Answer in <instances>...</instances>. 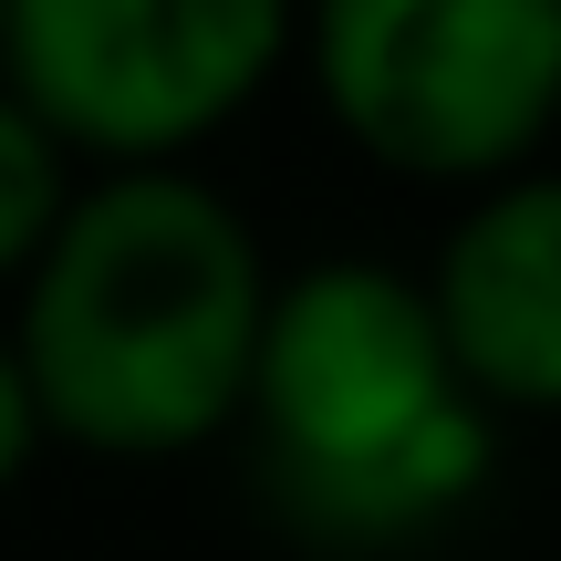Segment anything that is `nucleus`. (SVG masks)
<instances>
[{
	"label": "nucleus",
	"mask_w": 561,
	"mask_h": 561,
	"mask_svg": "<svg viewBox=\"0 0 561 561\" xmlns=\"http://www.w3.org/2000/svg\"><path fill=\"white\" fill-rule=\"evenodd\" d=\"M261 219L198 167H104L11 291V343L42 437L115 468H167L240 437L271 312Z\"/></svg>",
	"instance_id": "obj_1"
},
{
	"label": "nucleus",
	"mask_w": 561,
	"mask_h": 561,
	"mask_svg": "<svg viewBox=\"0 0 561 561\" xmlns=\"http://www.w3.org/2000/svg\"><path fill=\"white\" fill-rule=\"evenodd\" d=\"M250 489L312 561H416L500 489L510 426L468 396L405 261H301L271 280L240 396Z\"/></svg>",
	"instance_id": "obj_2"
},
{
	"label": "nucleus",
	"mask_w": 561,
	"mask_h": 561,
	"mask_svg": "<svg viewBox=\"0 0 561 561\" xmlns=\"http://www.w3.org/2000/svg\"><path fill=\"white\" fill-rule=\"evenodd\" d=\"M291 73L396 187H500L561 146V0H301Z\"/></svg>",
	"instance_id": "obj_3"
},
{
	"label": "nucleus",
	"mask_w": 561,
	"mask_h": 561,
	"mask_svg": "<svg viewBox=\"0 0 561 561\" xmlns=\"http://www.w3.org/2000/svg\"><path fill=\"white\" fill-rule=\"evenodd\" d=\"M301 0H0V83L104 167H198L291 73Z\"/></svg>",
	"instance_id": "obj_4"
},
{
	"label": "nucleus",
	"mask_w": 561,
	"mask_h": 561,
	"mask_svg": "<svg viewBox=\"0 0 561 561\" xmlns=\"http://www.w3.org/2000/svg\"><path fill=\"white\" fill-rule=\"evenodd\" d=\"M416 280L468 396L500 426H561V157L468 187Z\"/></svg>",
	"instance_id": "obj_5"
},
{
	"label": "nucleus",
	"mask_w": 561,
	"mask_h": 561,
	"mask_svg": "<svg viewBox=\"0 0 561 561\" xmlns=\"http://www.w3.org/2000/svg\"><path fill=\"white\" fill-rule=\"evenodd\" d=\"M83 167L62 157L53 136H42V115L0 83V301L21 291V271L42 261V240L62 229V208H73Z\"/></svg>",
	"instance_id": "obj_6"
},
{
	"label": "nucleus",
	"mask_w": 561,
	"mask_h": 561,
	"mask_svg": "<svg viewBox=\"0 0 561 561\" xmlns=\"http://www.w3.org/2000/svg\"><path fill=\"white\" fill-rule=\"evenodd\" d=\"M42 447H53V437H42V405H32V375H21V343H11V322H0V500L32 479Z\"/></svg>",
	"instance_id": "obj_7"
}]
</instances>
